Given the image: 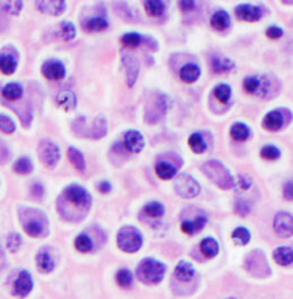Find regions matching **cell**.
I'll return each mask as SVG.
<instances>
[{
  "instance_id": "cell-1",
  "label": "cell",
  "mask_w": 293,
  "mask_h": 299,
  "mask_svg": "<svg viewBox=\"0 0 293 299\" xmlns=\"http://www.w3.org/2000/svg\"><path fill=\"white\" fill-rule=\"evenodd\" d=\"M202 172L209 181H212L220 189H232L235 186V177L232 176V173L227 170L222 162L216 161V159L203 163Z\"/></svg>"
},
{
  "instance_id": "cell-2",
  "label": "cell",
  "mask_w": 293,
  "mask_h": 299,
  "mask_svg": "<svg viewBox=\"0 0 293 299\" xmlns=\"http://www.w3.org/2000/svg\"><path fill=\"white\" fill-rule=\"evenodd\" d=\"M166 274L165 263L156 261L153 258H146L143 259L137 271H136V276L142 281L143 284L148 285H156L162 282L163 276Z\"/></svg>"
},
{
  "instance_id": "cell-3",
  "label": "cell",
  "mask_w": 293,
  "mask_h": 299,
  "mask_svg": "<svg viewBox=\"0 0 293 299\" xmlns=\"http://www.w3.org/2000/svg\"><path fill=\"white\" fill-rule=\"evenodd\" d=\"M143 245L142 233L133 226H123L118 232V246L123 252H137Z\"/></svg>"
},
{
  "instance_id": "cell-4",
  "label": "cell",
  "mask_w": 293,
  "mask_h": 299,
  "mask_svg": "<svg viewBox=\"0 0 293 299\" xmlns=\"http://www.w3.org/2000/svg\"><path fill=\"white\" fill-rule=\"evenodd\" d=\"M63 198L66 202L80 209H89L92 203V196L89 192L80 185H69L63 191Z\"/></svg>"
},
{
  "instance_id": "cell-5",
  "label": "cell",
  "mask_w": 293,
  "mask_h": 299,
  "mask_svg": "<svg viewBox=\"0 0 293 299\" xmlns=\"http://www.w3.org/2000/svg\"><path fill=\"white\" fill-rule=\"evenodd\" d=\"M169 108H170V99L163 93H159L155 99L149 102L144 117H146L148 123H156L166 115Z\"/></svg>"
},
{
  "instance_id": "cell-6",
  "label": "cell",
  "mask_w": 293,
  "mask_h": 299,
  "mask_svg": "<svg viewBox=\"0 0 293 299\" xmlns=\"http://www.w3.org/2000/svg\"><path fill=\"white\" fill-rule=\"evenodd\" d=\"M174 191L182 198L192 199V198H196L200 193V185L193 176H190L188 173H181L179 176L176 177Z\"/></svg>"
},
{
  "instance_id": "cell-7",
  "label": "cell",
  "mask_w": 293,
  "mask_h": 299,
  "mask_svg": "<svg viewBox=\"0 0 293 299\" xmlns=\"http://www.w3.org/2000/svg\"><path fill=\"white\" fill-rule=\"evenodd\" d=\"M39 159L45 165L46 168H53L56 163L61 161V149L54 142L49 139H43L39 143Z\"/></svg>"
},
{
  "instance_id": "cell-8",
  "label": "cell",
  "mask_w": 293,
  "mask_h": 299,
  "mask_svg": "<svg viewBox=\"0 0 293 299\" xmlns=\"http://www.w3.org/2000/svg\"><path fill=\"white\" fill-rule=\"evenodd\" d=\"M246 269L256 276H266L271 274V269L268 268L266 258L262 251H253L246 258Z\"/></svg>"
},
{
  "instance_id": "cell-9",
  "label": "cell",
  "mask_w": 293,
  "mask_h": 299,
  "mask_svg": "<svg viewBox=\"0 0 293 299\" xmlns=\"http://www.w3.org/2000/svg\"><path fill=\"white\" fill-rule=\"evenodd\" d=\"M273 229L279 238H290L293 235V216L289 212H279L273 218Z\"/></svg>"
},
{
  "instance_id": "cell-10",
  "label": "cell",
  "mask_w": 293,
  "mask_h": 299,
  "mask_svg": "<svg viewBox=\"0 0 293 299\" xmlns=\"http://www.w3.org/2000/svg\"><path fill=\"white\" fill-rule=\"evenodd\" d=\"M122 63L126 70V83L129 87H133L139 77V70H140V63L137 57L130 53H125L122 56Z\"/></svg>"
},
{
  "instance_id": "cell-11",
  "label": "cell",
  "mask_w": 293,
  "mask_h": 299,
  "mask_svg": "<svg viewBox=\"0 0 293 299\" xmlns=\"http://www.w3.org/2000/svg\"><path fill=\"white\" fill-rule=\"evenodd\" d=\"M42 73L49 80H62L66 76V68L61 61L50 59L42 65Z\"/></svg>"
},
{
  "instance_id": "cell-12",
  "label": "cell",
  "mask_w": 293,
  "mask_h": 299,
  "mask_svg": "<svg viewBox=\"0 0 293 299\" xmlns=\"http://www.w3.org/2000/svg\"><path fill=\"white\" fill-rule=\"evenodd\" d=\"M32 289H33V278H32L31 272L22 271L13 284V293L19 298H26Z\"/></svg>"
},
{
  "instance_id": "cell-13",
  "label": "cell",
  "mask_w": 293,
  "mask_h": 299,
  "mask_svg": "<svg viewBox=\"0 0 293 299\" xmlns=\"http://www.w3.org/2000/svg\"><path fill=\"white\" fill-rule=\"evenodd\" d=\"M235 13L241 20H245V22H257V20L262 19L263 16L262 9L259 8V6L248 5V3L238 5L235 8Z\"/></svg>"
},
{
  "instance_id": "cell-14",
  "label": "cell",
  "mask_w": 293,
  "mask_h": 299,
  "mask_svg": "<svg viewBox=\"0 0 293 299\" xmlns=\"http://www.w3.org/2000/svg\"><path fill=\"white\" fill-rule=\"evenodd\" d=\"M269 87V82L265 77L248 76L243 79V89L250 95H263Z\"/></svg>"
},
{
  "instance_id": "cell-15",
  "label": "cell",
  "mask_w": 293,
  "mask_h": 299,
  "mask_svg": "<svg viewBox=\"0 0 293 299\" xmlns=\"http://www.w3.org/2000/svg\"><path fill=\"white\" fill-rule=\"evenodd\" d=\"M23 228L24 232L33 238H40L46 233L45 222L40 218H35V216L23 218Z\"/></svg>"
},
{
  "instance_id": "cell-16",
  "label": "cell",
  "mask_w": 293,
  "mask_h": 299,
  "mask_svg": "<svg viewBox=\"0 0 293 299\" xmlns=\"http://www.w3.org/2000/svg\"><path fill=\"white\" fill-rule=\"evenodd\" d=\"M263 128L266 131L271 132H278L285 126V116L282 110H272L269 113H266V116L263 117Z\"/></svg>"
},
{
  "instance_id": "cell-17",
  "label": "cell",
  "mask_w": 293,
  "mask_h": 299,
  "mask_svg": "<svg viewBox=\"0 0 293 299\" xmlns=\"http://www.w3.org/2000/svg\"><path fill=\"white\" fill-rule=\"evenodd\" d=\"M125 146L132 154H140L144 147V138L139 131H128L125 135Z\"/></svg>"
},
{
  "instance_id": "cell-18",
  "label": "cell",
  "mask_w": 293,
  "mask_h": 299,
  "mask_svg": "<svg viewBox=\"0 0 293 299\" xmlns=\"http://www.w3.org/2000/svg\"><path fill=\"white\" fill-rule=\"evenodd\" d=\"M36 6L40 12L46 15L59 16L65 12L66 3L63 0H56V2H36Z\"/></svg>"
},
{
  "instance_id": "cell-19",
  "label": "cell",
  "mask_w": 293,
  "mask_h": 299,
  "mask_svg": "<svg viewBox=\"0 0 293 299\" xmlns=\"http://www.w3.org/2000/svg\"><path fill=\"white\" fill-rule=\"evenodd\" d=\"M36 265H38L39 272L42 274H49L54 269V259H53L52 253L46 249L39 251L38 256H36Z\"/></svg>"
},
{
  "instance_id": "cell-20",
  "label": "cell",
  "mask_w": 293,
  "mask_h": 299,
  "mask_svg": "<svg viewBox=\"0 0 293 299\" xmlns=\"http://www.w3.org/2000/svg\"><path fill=\"white\" fill-rule=\"evenodd\" d=\"M17 69V59L9 52H0V72L5 75H13Z\"/></svg>"
},
{
  "instance_id": "cell-21",
  "label": "cell",
  "mask_w": 293,
  "mask_h": 299,
  "mask_svg": "<svg viewBox=\"0 0 293 299\" xmlns=\"http://www.w3.org/2000/svg\"><path fill=\"white\" fill-rule=\"evenodd\" d=\"M273 259L282 266H290L293 262V249L289 246H279L273 251Z\"/></svg>"
},
{
  "instance_id": "cell-22",
  "label": "cell",
  "mask_w": 293,
  "mask_h": 299,
  "mask_svg": "<svg viewBox=\"0 0 293 299\" xmlns=\"http://www.w3.org/2000/svg\"><path fill=\"white\" fill-rule=\"evenodd\" d=\"M206 223H208V218L206 216H197L195 219H192V221H183L182 222V230L185 232V233H188V235H195L197 233L199 230H202L204 226H206Z\"/></svg>"
},
{
  "instance_id": "cell-23",
  "label": "cell",
  "mask_w": 293,
  "mask_h": 299,
  "mask_svg": "<svg viewBox=\"0 0 293 299\" xmlns=\"http://www.w3.org/2000/svg\"><path fill=\"white\" fill-rule=\"evenodd\" d=\"M155 170H156V175H158L160 179L163 181H170L173 177H176L178 175V169L174 165H172L170 162L160 161L156 163L155 166Z\"/></svg>"
},
{
  "instance_id": "cell-24",
  "label": "cell",
  "mask_w": 293,
  "mask_h": 299,
  "mask_svg": "<svg viewBox=\"0 0 293 299\" xmlns=\"http://www.w3.org/2000/svg\"><path fill=\"white\" fill-rule=\"evenodd\" d=\"M174 276L182 282H189L195 276V268L192 263L186 261H181L174 268Z\"/></svg>"
},
{
  "instance_id": "cell-25",
  "label": "cell",
  "mask_w": 293,
  "mask_h": 299,
  "mask_svg": "<svg viewBox=\"0 0 293 299\" xmlns=\"http://www.w3.org/2000/svg\"><path fill=\"white\" fill-rule=\"evenodd\" d=\"M200 68L195 65V63H188V65H185L183 68L179 72V75H181V79L183 82H186V83H195L196 80L200 77Z\"/></svg>"
},
{
  "instance_id": "cell-26",
  "label": "cell",
  "mask_w": 293,
  "mask_h": 299,
  "mask_svg": "<svg viewBox=\"0 0 293 299\" xmlns=\"http://www.w3.org/2000/svg\"><path fill=\"white\" fill-rule=\"evenodd\" d=\"M211 24L212 27L216 29V31H226L230 26V16H229V13L226 10H218L212 16Z\"/></svg>"
},
{
  "instance_id": "cell-27",
  "label": "cell",
  "mask_w": 293,
  "mask_h": 299,
  "mask_svg": "<svg viewBox=\"0 0 293 299\" xmlns=\"http://www.w3.org/2000/svg\"><path fill=\"white\" fill-rule=\"evenodd\" d=\"M109 27V22L102 16H95L83 22V31L84 32H102Z\"/></svg>"
},
{
  "instance_id": "cell-28",
  "label": "cell",
  "mask_w": 293,
  "mask_h": 299,
  "mask_svg": "<svg viewBox=\"0 0 293 299\" xmlns=\"http://www.w3.org/2000/svg\"><path fill=\"white\" fill-rule=\"evenodd\" d=\"M235 62L229 57H219L215 56L212 57L211 61V68L215 73H223V72H229V70L235 69Z\"/></svg>"
},
{
  "instance_id": "cell-29",
  "label": "cell",
  "mask_w": 293,
  "mask_h": 299,
  "mask_svg": "<svg viewBox=\"0 0 293 299\" xmlns=\"http://www.w3.org/2000/svg\"><path fill=\"white\" fill-rule=\"evenodd\" d=\"M2 95H3V98H6L8 100L20 99L23 95V86L20 83H17V82H10V83L3 86Z\"/></svg>"
},
{
  "instance_id": "cell-30",
  "label": "cell",
  "mask_w": 293,
  "mask_h": 299,
  "mask_svg": "<svg viewBox=\"0 0 293 299\" xmlns=\"http://www.w3.org/2000/svg\"><path fill=\"white\" fill-rule=\"evenodd\" d=\"M56 103L63 108L65 110H70V109H73L76 106V103H77V99H76V95L72 91H63L57 95V98H56Z\"/></svg>"
},
{
  "instance_id": "cell-31",
  "label": "cell",
  "mask_w": 293,
  "mask_h": 299,
  "mask_svg": "<svg viewBox=\"0 0 293 299\" xmlns=\"http://www.w3.org/2000/svg\"><path fill=\"white\" fill-rule=\"evenodd\" d=\"M230 136H232L235 140H239V142H243V140H248L250 138V128L245 123L238 122L233 123L232 128H230Z\"/></svg>"
},
{
  "instance_id": "cell-32",
  "label": "cell",
  "mask_w": 293,
  "mask_h": 299,
  "mask_svg": "<svg viewBox=\"0 0 293 299\" xmlns=\"http://www.w3.org/2000/svg\"><path fill=\"white\" fill-rule=\"evenodd\" d=\"M189 146H190V149H192L196 155L204 154L206 149H208V143H206L204 138H203L199 132H195V133L190 135V138H189Z\"/></svg>"
},
{
  "instance_id": "cell-33",
  "label": "cell",
  "mask_w": 293,
  "mask_h": 299,
  "mask_svg": "<svg viewBox=\"0 0 293 299\" xmlns=\"http://www.w3.org/2000/svg\"><path fill=\"white\" fill-rule=\"evenodd\" d=\"M91 133L87 135V138L92 139H100L103 138L106 135V132H107V125H106V119L103 116H100V117H96L95 121H93V125H92V129Z\"/></svg>"
},
{
  "instance_id": "cell-34",
  "label": "cell",
  "mask_w": 293,
  "mask_h": 299,
  "mask_svg": "<svg viewBox=\"0 0 293 299\" xmlns=\"http://www.w3.org/2000/svg\"><path fill=\"white\" fill-rule=\"evenodd\" d=\"M143 6H144L146 13L149 16H152V17H159V16H162L166 9L165 2H162V0H148V2L143 3Z\"/></svg>"
},
{
  "instance_id": "cell-35",
  "label": "cell",
  "mask_w": 293,
  "mask_h": 299,
  "mask_svg": "<svg viewBox=\"0 0 293 299\" xmlns=\"http://www.w3.org/2000/svg\"><path fill=\"white\" fill-rule=\"evenodd\" d=\"M200 251L206 258H215L219 253L218 241L213 238H204L200 242Z\"/></svg>"
},
{
  "instance_id": "cell-36",
  "label": "cell",
  "mask_w": 293,
  "mask_h": 299,
  "mask_svg": "<svg viewBox=\"0 0 293 299\" xmlns=\"http://www.w3.org/2000/svg\"><path fill=\"white\" fill-rule=\"evenodd\" d=\"M68 156H69V161L72 162V165L75 166L77 170H84L86 169V161H84V156L83 154L79 151V149H76V147H69L68 151Z\"/></svg>"
},
{
  "instance_id": "cell-37",
  "label": "cell",
  "mask_w": 293,
  "mask_h": 299,
  "mask_svg": "<svg viewBox=\"0 0 293 299\" xmlns=\"http://www.w3.org/2000/svg\"><path fill=\"white\" fill-rule=\"evenodd\" d=\"M116 282L119 286L125 288V289H129L132 285H133V274L126 268H122L118 271L116 274Z\"/></svg>"
},
{
  "instance_id": "cell-38",
  "label": "cell",
  "mask_w": 293,
  "mask_h": 299,
  "mask_svg": "<svg viewBox=\"0 0 293 299\" xmlns=\"http://www.w3.org/2000/svg\"><path fill=\"white\" fill-rule=\"evenodd\" d=\"M13 169H15L16 173H19V175H27V173L33 172V162L29 158L23 156V158L15 162Z\"/></svg>"
},
{
  "instance_id": "cell-39",
  "label": "cell",
  "mask_w": 293,
  "mask_h": 299,
  "mask_svg": "<svg viewBox=\"0 0 293 299\" xmlns=\"http://www.w3.org/2000/svg\"><path fill=\"white\" fill-rule=\"evenodd\" d=\"M213 95H215V98H216L219 102L227 103L229 99H230V96H232V87L226 83L218 84V86L215 87V91H213Z\"/></svg>"
},
{
  "instance_id": "cell-40",
  "label": "cell",
  "mask_w": 293,
  "mask_h": 299,
  "mask_svg": "<svg viewBox=\"0 0 293 299\" xmlns=\"http://www.w3.org/2000/svg\"><path fill=\"white\" fill-rule=\"evenodd\" d=\"M75 246L79 252L87 253L92 252V249H93V242H92L91 236H87L86 233H80V235L76 238Z\"/></svg>"
},
{
  "instance_id": "cell-41",
  "label": "cell",
  "mask_w": 293,
  "mask_h": 299,
  "mask_svg": "<svg viewBox=\"0 0 293 299\" xmlns=\"http://www.w3.org/2000/svg\"><path fill=\"white\" fill-rule=\"evenodd\" d=\"M232 239L238 244V245H248L249 241H250V232L246 228L243 226H239L232 232Z\"/></svg>"
},
{
  "instance_id": "cell-42",
  "label": "cell",
  "mask_w": 293,
  "mask_h": 299,
  "mask_svg": "<svg viewBox=\"0 0 293 299\" xmlns=\"http://www.w3.org/2000/svg\"><path fill=\"white\" fill-rule=\"evenodd\" d=\"M143 36L142 35H139V33H135V32H130V33H126V35H123L122 36V43L125 45V46L128 47H137L142 45L143 42Z\"/></svg>"
},
{
  "instance_id": "cell-43",
  "label": "cell",
  "mask_w": 293,
  "mask_h": 299,
  "mask_svg": "<svg viewBox=\"0 0 293 299\" xmlns=\"http://www.w3.org/2000/svg\"><path fill=\"white\" fill-rule=\"evenodd\" d=\"M144 212L148 214L152 218H160V216L165 215V206L160 203V202H149L148 205H144Z\"/></svg>"
},
{
  "instance_id": "cell-44",
  "label": "cell",
  "mask_w": 293,
  "mask_h": 299,
  "mask_svg": "<svg viewBox=\"0 0 293 299\" xmlns=\"http://www.w3.org/2000/svg\"><path fill=\"white\" fill-rule=\"evenodd\" d=\"M260 155H262L263 159H266V161H276L280 158V151H279V147L273 145H266L263 146L262 151H260Z\"/></svg>"
},
{
  "instance_id": "cell-45",
  "label": "cell",
  "mask_w": 293,
  "mask_h": 299,
  "mask_svg": "<svg viewBox=\"0 0 293 299\" xmlns=\"http://www.w3.org/2000/svg\"><path fill=\"white\" fill-rule=\"evenodd\" d=\"M61 36L63 40H72L76 38V27L72 22H62L61 23Z\"/></svg>"
},
{
  "instance_id": "cell-46",
  "label": "cell",
  "mask_w": 293,
  "mask_h": 299,
  "mask_svg": "<svg viewBox=\"0 0 293 299\" xmlns=\"http://www.w3.org/2000/svg\"><path fill=\"white\" fill-rule=\"evenodd\" d=\"M0 131L3 133H13L16 131V123L6 115H0Z\"/></svg>"
},
{
  "instance_id": "cell-47",
  "label": "cell",
  "mask_w": 293,
  "mask_h": 299,
  "mask_svg": "<svg viewBox=\"0 0 293 299\" xmlns=\"http://www.w3.org/2000/svg\"><path fill=\"white\" fill-rule=\"evenodd\" d=\"M20 244H22V238H20V235L19 233H10L6 239V245H8V249L10 252H17L19 251V248H20Z\"/></svg>"
},
{
  "instance_id": "cell-48",
  "label": "cell",
  "mask_w": 293,
  "mask_h": 299,
  "mask_svg": "<svg viewBox=\"0 0 293 299\" xmlns=\"http://www.w3.org/2000/svg\"><path fill=\"white\" fill-rule=\"evenodd\" d=\"M23 8V2H5L3 9L10 15H17Z\"/></svg>"
},
{
  "instance_id": "cell-49",
  "label": "cell",
  "mask_w": 293,
  "mask_h": 299,
  "mask_svg": "<svg viewBox=\"0 0 293 299\" xmlns=\"http://www.w3.org/2000/svg\"><path fill=\"white\" fill-rule=\"evenodd\" d=\"M235 185H238L242 191H248L249 188L252 186V177L249 176V175H245V173H241V175H238V179L235 181Z\"/></svg>"
},
{
  "instance_id": "cell-50",
  "label": "cell",
  "mask_w": 293,
  "mask_h": 299,
  "mask_svg": "<svg viewBox=\"0 0 293 299\" xmlns=\"http://www.w3.org/2000/svg\"><path fill=\"white\" fill-rule=\"evenodd\" d=\"M235 211L236 214H239L241 216H246L250 212V206L245 199H239L235 203Z\"/></svg>"
},
{
  "instance_id": "cell-51",
  "label": "cell",
  "mask_w": 293,
  "mask_h": 299,
  "mask_svg": "<svg viewBox=\"0 0 293 299\" xmlns=\"http://www.w3.org/2000/svg\"><path fill=\"white\" fill-rule=\"evenodd\" d=\"M283 29L282 27H279V26H269L268 29H266V36L271 39H280L283 36Z\"/></svg>"
},
{
  "instance_id": "cell-52",
  "label": "cell",
  "mask_w": 293,
  "mask_h": 299,
  "mask_svg": "<svg viewBox=\"0 0 293 299\" xmlns=\"http://www.w3.org/2000/svg\"><path fill=\"white\" fill-rule=\"evenodd\" d=\"M31 192L35 198H42V196H43V193H45V188H43V185L42 184H35L33 186H32Z\"/></svg>"
},
{
  "instance_id": "cell-53",
  "label": "cell",
  "mask_w": 293,
  "mask_h": 299,
  "mask_svg": "<svg viewBox=\"0 0 293 299\" xmlns=\"http://www.w3.org/2000/svg\"><path fill=\"white\" fill-rule=\"evenodd\" d=\"M283 195H285V198L287 200H292L293 199V184L289 181V182H286L285 188H283Z\"/></svg>"
},
{
  "instance_id": "cell-54",
  "label": "cell",
  "mask_w": 293,
  "mask_h": 299,
  "mask_svg": "<svg viewBox=\"0 0 293 299\" xmlns=\"http://www.w3.org/2000/svg\"><path fill=\"white\" fill-rule=\"evenodd\" d=\"M196 2H192V0H182L179 2V6H181L182 10H185V12H188V10H192V9L195 8Z\"/></svg>"
},
{
  "instance_id": "cell-55",
  "label": "cell",
  "mask_w": 293,
  "mask_h": 299,
  "mask_svg": "<svg viewBox=\"0 0 293 299\" xmlns=\"http://www.w3.org/2000/svg\"><path fill=\"white\" fill-rule=\"evenodd\" d=\"M98 189L102 193H109V192L112 191V185H110V182H100L98 185Z\"/></svg>"
},
{
  "instance_id": "cell-56",
  "label": "cell",
  "mask_w": 293,
  "mask_h": 299,
  "mask_svg": "<svg viewBox=\"0 0 293 299\" xmlns=\"http://www.w3.org/2000/svg\"><path fill=\"white\" fill-rule=\"evenodd\" d=\"M5 265H6V258H5V253L2 251V248H0V271L5 268Z\"/></svg>"
},
{
  "instance_id": "cell-57",
  "label": "cell",
  "mask_w": 293,
  "mask_h": 299,
  "mask_svg": "<svg viewBox=\"0 0 293 299\" xmlns=\"http://www.w3.org/2000/svg\"><path fill=\"white\" fill-rule=\"evenodd\" d=\"M226 299H238V298H226Z\"/></svg>"
}]
</instances>
